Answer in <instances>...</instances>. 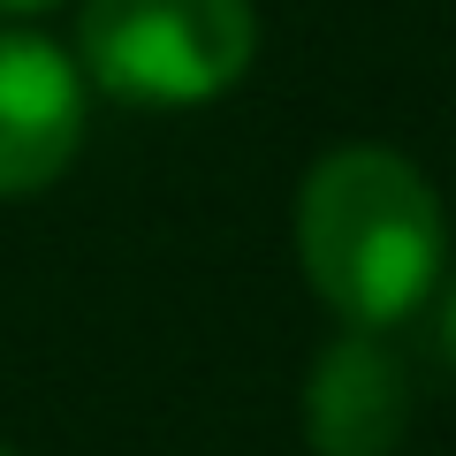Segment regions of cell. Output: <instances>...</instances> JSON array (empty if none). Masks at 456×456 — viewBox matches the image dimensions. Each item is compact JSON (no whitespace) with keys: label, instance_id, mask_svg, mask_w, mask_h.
<instances>
[{"label":"cell","instance_id":"1","mask_svg":"<svg viewBox=\"0 0 456 456\" xmlns=\"http://www.w3.org/2000/svg\"><path fill=\"white\" fill-rule=\"evenodd\" d=\"M441 198L388 145H342L297 191L305 281L365 335H388L441 281Z\"/></svg>","mask_w":456,"mask_h":456},{"label":"cell","instance_id":"2","mask_svg":"<svg viewBox=\"0 0 456 456\" xmlns=\"http://www.w3.org/2000/svg\"><path fill=\"white\" fill-rule=\"evenodd\" d=\"M251 0H84L77 61L122 107H206L251 69Z\"/></svg>","mask_w":456,"mask_h":456},{"label":"cell","instance_id":"3","mask_svg":"<svg viewBox=\"0 0 456 456\" xmlns=\"http://www.w3.org/2000/svg\"><path fill=\"white\" fill-rule=\"evenodd\" d=\"M84 145V69L38 31H0V198H31Z\"/></svg>","mask_w":456,"mask_h":456},{"label":"cell","instance_id":"4","mask_svg":"<svg viewBox=\"0 0 456 456\" xmlns=\"http://www.w3.org/2000/svg\"><path fill=\"white\" fill-rule=\"evenodd\" d=\"M411 419V380L395 350L365 327L327 342V358L305 380V434L320 456H395Z\"/></svg>","mask_w":456,"mask_h":456},{"label":"cell","instance_id":"5","mask_svg":"<svg viewBox=\"0 0 456 456\" xmlns=\"http://www.w3.org/2000/svg\"><path fill=\"white\" fill-rule=\"evenodd\" d=\"M441 327H449V358H456V289H449V320H441Z\"/></svg>","mask_w":456,"mask_h":456},{"label":"cell","instance_id":"6","mask_svg":"<svg viewBox=\"0 0 456 456\" xmlns=\"http://www.w3.org/2000/svg\"><path fill=\"white\" fill-rule=\"evenodd\" d=\"M0 8H46V0H0Z\"/></svg>","mask_w":456,"mask_h":456},{"label":"cell","instance_id":"7","mask_svg":"<svg viewBox=\"0 0 456 456\" xmlns=\"http://www.w3.org/2000/svg\"><path fill=\"white\" fill-rule=\"evenodd\" d=\"M0 456H16V449H0Z\"/></svg>","mask_w":456,"mask_h":456}]
</instances>
